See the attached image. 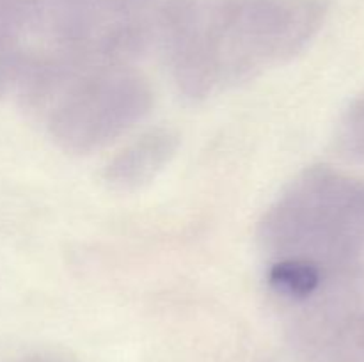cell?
Returning a JSON list of instances; mask_svg holds the SVG:
<instances>
[{
	"label": "cell",
	"mask_w": 364,
	"mask_h": 362,
	"mask_svg": "<svg viewBox=\"0 0 364 362\" xmlns=\"http://www.w3.org/2000/svg\"><path fill=\"white\" fill-rule=\"evenodd\" d=\"M156 0H0V64L43 99L68 82L132 66L160 35Z\"/></svg>",
	"instance_id": "obj_1"
},
{
	"label": "cell",
	"mask_w": 364,
	"mask_h": 362,
	"mask_svg": "<svg viewBox=\"0 0 364 362\" xmlns=\"http://www.w3.org/2000/svg\"><path fill=\"white\" fill-rule=\"evenodd\" d=\"M176 144V137L166 130L144 133L114 156L107 167V181L124 190L148 183L169 163Z\"/></svg>",
	"instance_id": "obj_4"
},
{
	"label": "cell",
	"mask_w": 364,
	"mask_h": 362,
	"mask_svg": "<svg viewBox=\"0 0 364 362\" xmlns=\"http://www.w3.org/2000/svg\"><path fill=\"white\" fill-rule=\"evenodd\" d=\"M320 13L318 0H169L160 38L178 87L201 99L287 62Z\"/></svg>",
	"instance_id": "obj_2"
},
{
	"label": "cell",
	"mask_w": 364,
	"mask_h": 362,
	"mask_svg": "<svg viewBox=\"0 0 364 362\" xmlns=\"http://www.w3.org/2000/svg\"><path fill=\"white\" fill-rule=\"evenodd\" d=\"M267 277L277 295L291 300H306L322 283L320 266L304 259H274Z\"/></svg>",
	"instance_id": "obj_5"
},
{
	"label": "cell",
	"mask_w": 364,
	"mask_h": 362,
	"mask_svg": "<svg viewBox=\"0 0 364 362\" xmlns=\"http://www.w3.org/2000/svg\"><path fill=\"white\" fill-rule=\"evenodd\" d=\"M43 102L53 141L68 151L89 153L141 123L153 92L134 66H119L75 78Z\"/></svg>",
	"instance_id": "obj_3"
}]
</instances>
